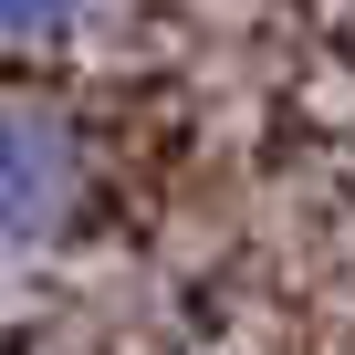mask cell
<instances>
[{"label":"cell","instance_id":"1","mask_svg":"<svg viewBox=\"0 0 355 355\" xmlns=\"http://www.w3.org/2000/svg\"><path fill=\"white\" fill-rule=\"evenodd\" d=\"M84 199V146L42 105H0V241H42Z\"/></svg>","mask_w":355,"mask_h":355},{"label":"cell","instance_id":"2","mask_svg":"<svg viewBox=\"0 0 355 355\" xmlns=\"http://www.w3.org/2000/svg\"><path fill=\"white\" fill-rule=\"evenodd\" d=\"M73 0H0V32H53Z\"/></svg>","mask_w":355,"mask_h":355}]
</instances>
